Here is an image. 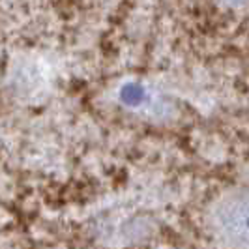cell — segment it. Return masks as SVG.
<instances>
[{
  "instance_id": "3957f363",
  "label": "cell",
  "mask_w": 249,
  "mask_h": 249,
  "mask_svg": "<svg viewBox=\"0 0 249 249\" xmlns=\"http://www.w3.org/2000/svg\"><path fill=\"white\" fill-rule=\"evenodd\" d=\"M225 2H229V4H242V2H246V0H225Z\"/></svg>"
},
{
  "instance_id": "6da1fadb",
  "label": "cell",
  "mask_w": 249,
  "mask_h": 249,
  "mask_svg": "<svg viewBox=\"0 0 249 249\" xmlns=\"http://www.w3.org/2000/svg\"><path fill=\"white\" fill-rule=\"evenodd\" d=\"M217 223L229 244L249 248V195H238L227 200L217 215Z\"/></svg>"
},
{
  "instance_id": "7a4b0ae2",
  "label": "cell",
  "mask_w": 249,
  "mask_h": 249,
  "mask_svg": "<svg viewBox=\"0 0 249 249\" xmlns=\"http://www.w3.org/2000/svg\"><path fill=\"white\" fill-rule=\"evenodd\" d=\"M148 98V92L144 85H141L137 81L125 83L124 87L120 88V101L124 103L125 107H139L142 105Z\"/></svg>"
}]
</instances>
